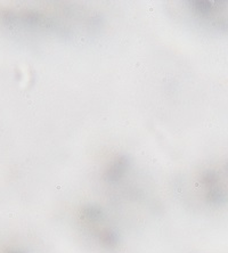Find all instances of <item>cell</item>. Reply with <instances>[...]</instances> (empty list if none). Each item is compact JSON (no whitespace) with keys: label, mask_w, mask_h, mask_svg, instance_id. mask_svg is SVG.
<instances>
[{"label":"cell","mask_w":228,"mask_h":253,"mask_svg":"<svg viewBox=\"0 0 228 253\" xmlns=\"http://www.w3.org/2000/svg\"><path fill=\"white\" fill-rule=\"evenodd\" d=\"M79 222L87 235L104 248H115L120 241V233L114 222L99 206H86L79 214Z\"/></svg>","instance_id":"obj_1"}]
</instances>
